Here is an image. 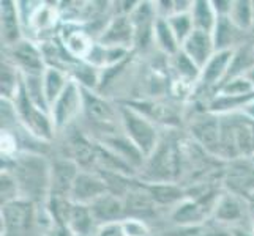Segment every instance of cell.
I'll return each instance as SVG.
<instances>
[{"instance_id": "7a4b0ae2", "label": "cell", "mask_w": 254, "mask_h": 236, "mask_svg": "<svg viewBox=\"0 0 254 236\" xmlns=\"http://www.w3.org/2000/svg\"><path fill=\"white\" fill-rule=\"evenodd\" d=\"M182 169V151L180 146L174 142L161 141L156 150L147 157L142 165L144 185H155V183H174L177 173Z\"/></svg>"}, {"instance_id": "6da1fadb", "label": "cell", "mask_w": 254, "mask_h": 236, "mask_svg": "<svg viewBox=\"0 0 254 236\" xmlns=\"http://www.w3.org/2000/svg\"><path fill=\"white\" fill-rule=\"evenodd\" d=\"M5 161L2 170H8L16 178L21 189L22 200L30 203H46L51 192V170L45 156L40 153H17Z\"/></svg>"}, {"instance_id": "ab89813d", "label": "cell", "mask_w": 254, "mask_h": 236, "mask_svg": "<svg viewBox=\"0 0 254 236\" xmlns=\"http://www.w3.org/2000/svg\"><path fill=\"white\" fill-rule=\"evenodd\" d=\"M45 236H74V235L71 233V230L68 229V225L51 222V227L48 229V232L45 233Z\"/></svg>"}, {"instance_id": "1f68e13d", "label": "cell", "mask_w": 254, "mask_h": 236, "mask_svg": "<svg viewBox=\"0 0 254 236\" xmlns=\"http://www.w3.org/2000/svg\"><path fill=\"white\" fill-rule=\"evenodd\" d=\"M237 27L232 24V21L227 17H218V22L215 25V30L212 33V38L215 43V49L218 50H232V45L237 38Z\"/></svg>"}, {"instance_id": "5bb4252c", "label": "cell", "mask_w": 254, "mask_h": 236, "mask_svg": "<svg viewBox=\"0 0 254 236\" xmlns=\"http://www.w3.org/2000/svg\"><path fill=\"white\" fill-rule=\"evenodd\" d=\"M224 185L227 192L245 198L250 203L254 198V165L251 161H232V165L226 172Z\"/></svg>"}, {"instance_id": "8d00e7d4", "label": "cell", "mask_w": 254, "mask_h": 236, "mask_svg": "<svg viewBox=\"0 0 254 236\" xmlns=\"http://www.w3.org/2000/svg\"><path fill=\"white\" fill-rule=\"evenodd\" d=\"M168 236H218V232L200 224L191 227H175V230L169 232Z\"/></svg>"}, {"instance_id": "603a6c76", "label": "cell", "mask_w": 254, "mask_h": 236, "mask_svg": "<svg viewBox=\"0 0 254 236\" xmlns=\"http://www.w3.org/2000/svg\"><path fill=\"white\" fill-rule=\"evenodd\" d=\"M208 214L210 213L199 202H196L194 198L187 197L183 202L172 208L171 219L175 227H191L204 224Z\"/></svg>"}, {"instance_id": "7402d4cb", "label": "cell", "mask_w": 254, "mask_h": 236, "mask_svg": "<svg viewBox=\"0 0 254 236\" xmlns=\"http://www.w3.org/2000/svg\"><path fill=\"white\" fill-rule=\"evenodd\" d=\"M66 225L74 236H93L100 227L95 221L90 206L77 203H71L66 216Z\"/></svg>"}, {"instance_id": "f35d334b", "label": "cell", "mask_w": 254, "mask_h": 236, "mask_svg": "<svg viewBox=\"0 0 254 236\" xmlns=\"http://www.w3.org/2000/svg\"><path fill=\"white\" fill-rule=\"evenodd\" d=\"M93 236H127V235L124 232L122 222H117V224H108L98 227V230H96Z\"/></svg>"}, {"instance_id": "4316f807", "label": "cell", "mask_w": 254, "mask_h": 236, "mask_svg": "<svg viewBox=\"0 0 254 236\" xmlns=\"http://www.w3.org/2000/svg\"><path fill=\"white\" fill-rule=\"evenodd\" d=\"M191 17L194 22V30L213 33L218 22V14L210 0H194L191 8Z\"/></svg>"}, {"instance_id": "ac0fdd59", "label": "cell", "mask_w": 254, "mask_h": 236, "mask_svg": "<svg viewBox=\"0 0 254 236\" xmlns=\"http://www.w3.org/2000/svg\"><path fill=\"white\" fill-rule=\"evenodd\" d=\"M60 41L73 60H85L96 38H93L89 30L82 29L76 22H68V30L62 33Z\"/></svg>"}, {"instance_id": "74e56055", "label": "cell", "mask_w": 254, "mask_h": 236, "mask_svg": "<svg viewBox=\"0 0 254 236\" xmlns=\"http://www.w3.org/2000/svg\"><path fill=\"white\" fill-rule=\"evenodd\" d=\"M122 227L127 236H150V229L145 221L133 219V217H127L125 221H122Z\"/></svg>"}, {"instance_id": "4fadbf2b", "label": "cell", "mask_w": 254, "mask_h": 236, "mask_svg": "<svg viewBox=\"0 0 254 236\" xmlns=\"http://www.w3.org/2000/svg\"><path fill=\"white\" fill-rule=\"evenodd\" d=\"M109 189L104 178L98 172L81 170L74 181V186L71 189V202L77 205L90 206L95 200H98L101 195L108 194Z\"/></svg>"}, {"instance_id": "ba28073f", "label": "cell", "mask_w": 254, "mask_h": 236, "mask_svg": "<svg viewBox=\"0 0 254 236\" xmlns=\"http://www.w3.org/2000/svg\"><path fill=\"white\" fill-rule=\"evenodd\" d=\"M190 133L194 143H197L207 154L220 157V117L208 110L200 113L192 118Z\"/></svg>"}, {"instance_id": "836d02e7", "label": "cell", "mask_w": 254, "mask_h": 236, "mask_svg": "<svg viewBox=\"0 0 254 236\" xmlns=\"http://www.w3.org/2000/svg\"><path fill=\"white\" fill-rule=\"evenodd\" d=\"M166 21H168L169 27L174 32L175 38H177L180 46H183V43H185L191 37V33L194 32V22H192L191 13L172 14L169 17H166Z\"/></svg>"}, {"instance_id": "e575fe53", "label": "cell", "mask_w": 254, "mask_h": 236, "mask_svg": "<svg viewBox=\"0 0 254 236\" xmlns=\"http://www.w3.org/2000/svg\"><path fill=\"white\" fill-rule=\"evenodd\" d=\"M216 93L226 96H251L254 94V87L247 76H235L226 79Z\"/></svg>"}, {"instance_id": "277c9868", "label": "cell", "mask_w": 254, "mask_h": 236, "mask_svg": "<svg viewBox=\"0 0 254 236\" xmlns=\"http://www.w3.org/2000/svg\"><path fill=\"white\" fill-rule=\"evenodd\" d=\"M84 92V107H82V115L85 120L92 125V128L100 133V141L111 136L120 134L117 131L122 129V121H120V107H116L111 101L98 92H90V90H82Z\"/></svg>"}, {"instance_id": "7c38bea8", "label": "cell", "mask_w": 254, "mask_h": 236, "mask_svg": "<svg viewBox=\"0 0 254 236\" xmlns=\"http://www.w3.org/2000/svg\"><path fill=\"white\" fill-rule=\"evenodd\" d=\"M234 50H218L216 54L208 60L207 65L200 69V77L196 89H202L205 92L213 90V94L220 89L221 84L227 79L234 58Z\"/></svg>"}, {"instance_id": "b9f144b4", "label": "cell", "mask_w": 254, "mask_h": 236, "mask_svg": "<svg viewBox=\"0 0 254 236\" xmlns=\"http://www.w3.org/2000/svg\"><path fill=\"white\" fill-rule=\"evenodd\" d=\"M243 113H245V115H247V117H250V118H253V120H254V101H253V102H250V106L243 110Z\"/></svg>"}, {"instance_id": "8fae6325", "label": "cell", "mask_w": 254, "mask_h": 236, "mask_svg": "<svg viewBox=\"0 0 254 236\" xmlns=\"http://www.w3.org/2000/svg\"><path fill=\"white\" fill-rule=\"evenodd\" d=\"M134 27V47L145 49L153 43V32L158 21V10L155 2H139L129 14Z\"/></svg>"}, {"instance_id": "f6af8a7d", "label": "cell", "mask_w": 254, "mask_h": 236, "mask_svg": "<svg viewBox=\"0 0 254 236\" xmlns=\"http://www.w3.org/2000/svg\"><path fill=\"white\" fill-rule=\"evenodd\" d=\"M250 161H251V162H253V165H254V154H253V156L250 157Z\"/></svg>"}, {"instance_id": "5b68a950", "label": "cell", "mask_w": 254, "mask_h": 236, "mask_svg": "<svg viewBox=\"0 0 254 236\" xmlns=\"http://www.w3.org/2000/svg\"><path fill=\"white\" fill-rule=\"evenodd\" d=\"M14 109L17 113V118L22 123V126L29 131V133L37 137L41 142L51 141L56 134L54 125H52V118L48 112H43L30 101L27 93L24 92V87L19 90L17 96L13 99Z\"/></svg>"}, {"instance_id": "cb8c5ba5", "label": "cell", "mask_w": 254, "mask_h": 236, "mask_svg": "<svg viewBox=\"0 0 254 236\" xmlns=\"http://www.w3.org/2000/svg\"><path fill=\"white\" fill-rule=\"evenodd\" d=\"M59 19H60L59 8L54 6V5H51V3L41 2L40 6L32 14L29 22L25 24L24 29H29L35 35H38V37H45L46 33L56 30Z\"/></svg>"}, {"instance_id": "7bdbcfd3", "label": "cell", "mask_w": 254, "mask_h": 236, "mask_svg": "<svg viewBox=\"0 0 254 236\" xmlns=\"http://www.w3.org/2000/svg\"><path fill=\"white\" fill-rule=\"evenodd\" d=\"M245 76L248 77V81H250V82L253 84V87H254V68H251L250 71H248L247 74H245Z\"/></svg>"}, {"instance_id": "d6a6232c", "label": "cell", "mask_w": 254, "mask_h": 236, "mask_svg": "<svg viewBox=\"0 0 254 236\" xmlns=\"http://www.w3.org/2000/svg\"><path fill=\"white\" fill-rule=\"evenodd\" d=\"M229 19L240 32H247L254 25V3L250 0H235Z\"/></svg>"}, {"instance_id": "bcb514c9", "label": "cell", "mask_w": 254, "mask_h": 236, "mask_svg": "<svg viewBox=\"0 0 254 236\" xmlns=\"http://www.w3.org/2000/svg\"><path fill=\"white\" fill-rule=\"evenodd\" d=\"M251 230L254 232V222H253V227H251Z\"/></svg>"}, {"instance_id": "4dcf8cb0", "label": "cell", "mask_w": 254, "mask_h": 236, "mask_svg": "<svg viewBox=\"0 0 254 236\" xmlns=\"http://www.w3.org/2000/svg\"><path fill=\"white\" fill-rule=\"evenodd\" d=\"M22 89V74L11 62L2 60V84H0V92H2V99L13 101L19 90Z\"/></svg>"}, {"instance_id": "44dd1931", "label": "cell", "mask_w": 254, "mask_h": 236, "mask_svg": "<svg viewBox=\"0 0 254 236\" xmlns=\"http://www.w3.org/2000/svg\"><path fill=\"white\" fill-rule=\"evenodd\" d=\"M0 17H2V43L5 47H11L16 43L24 40L22 37V22L17 11L16 2H5L0 3Z\"/></svg>"}, {"instance_id": "8992f818", "label": "cell", "mask_w": 254, "mask_h": 236, "mask_svg": "<svg viewBox=\"0 0 254 236\" xmlns=\"http://www.w3.org/2000/svg\"><path fill=\"white\" fill-rule=\"evenodd\" d=\"M84 107V92L74 81H69L65 92L51 104V118L56 133L69 128L73 121L82 115Z\"/></svg>"}, {"instance_id": "3957f363", "label": "cell", "mask_w": 254, "mask_h": 236, "mask_svg": "<svg viewBox=\"0 0 254 236\" xmlns=\"http://www.w3.org/2000/svg\"><path fill=\"white\" fill-rule=\"evenodd\" d=\"M120 121L124 134L147 159L156 150V146L161 141V136L153 120L148 118L145 113L137 110L136 107L120 106Z\"/></svg>"}, {"instance_id": "60d3db41", "label": "cell", "mask_w": 254, "mask_h": 236, "mask_svg": "<svg viewBox=\"0 0 254 236\" xmlns=\"http://www.w3.org/2000/svg\"><path fill=\"white\" fill-rule=\"evenodd\" d=\"M213 8L218 14V17H227L231 14L232 10V0H216V2H212Z\"/></svg>"}, {"instance_id": "30bf717a", "label": "cell", "mask_w": 254, "mask_h": 236, "mask_svg": "<svg viewBox=\"0 0 254 236\" xmlns=\"http://www.w3.org/2000/svg\"><path fill=\"white\" fill-rule=\"evenodd\" d=\"M96 41L108 47L125 49L131 52V49H134V27L129 14H114L101 35H98Z\"/></svg>"}, {"instance_id": "d590c367", "label": "cell", "mask_w": 254, "mask_h": 236, "mask_svg": "<svg viewBox=\"0 0 254 236\" xmlns=\"http://www.w3.org/2000/svg\"><path fill=\"white\" fill-rule=\"evenodd\" d=\"M0 194H2V206L22 200L19 185L8 170H2L0 175Z\"/></svg>"}, {"instance_id": "e0dca14e", "label": "cell", "mask_w": 254, "mask_h": 236, "mask_svg": "<svg viewBox=\"0 0 254 236\" xmlns=\"http://www.w3.org/2000/svg\"><path fill=\"white\" fill-rule=\"evenodd\" d=\"M90 209L96 224L100 227L108 224H117L127 219L124 198L116 194H111V192L101 195L98 200H95L90 205Z\"/></svg>"}, {"instance_id": "83f0119b", "label": "cell", "mask_w": 254, "mask_h": 236, "mask_svg": "<svg viewBox=\"0 0 254 236\" xmlns=\"http://www.w3.org/2000/svg\"><path fill=\"white\" fill-rule=\"evenodd\" d=\"M172 69L175 73V77H177V82L192 87V90L196 89L200 77V68L182 50L177 55L172 57Z\"/></svg>"}, {"instance_id": "ee69618b", "label": "cell", "mask_w": 254, "mask_h": 236, "mask_svg": "<svg viewBox=\"0 0 254 236\" xmlns=\"http://www.w3.org/2000/svg\"><path fill=\"white\" fill-rule=\"evenodd\" d=\"M250 208H251V211L254 213V198H253L251 202H250Z\"/></svg>"}, {"instance_id": "9c48e42d", "label": "cell", "mask_w": 254, "mask_h": 236, "mask_svg": "<svg viewBox=\"0 0 254 236\" xmlns=\"http://www.w3.org/2000/svg\"><path fill=\"white\" fill-rule=\"evenodd\" d=\"M33 219V203L27 200L2 206V236H29Z\"/></svg>"}, {"instance_id": "2e32d148", "label": "cell", "mask_w": 254, "mask_h": 236, "mask_svg": "<svg viewBox=\"0 0 254 236\" xmlns=\"http://www.w3.org/2000/svg\"><path fill=\"white\" fill-rule=\"evenodd\" d=\"M251 211L250 203L245 198L234 195L231 192H224L213 208V219L220 224L226 225H240L247 219L248 213Z\"/></svg>"}, {"instance_id": "9a60e30c", "label": "cell", "mask_w": 254, "mask_h": 236, "mask_svg": "<svg viewBox=\"0 0 254 236\" xmlns=\"http://www.w3.org/2000/svg\"><path fill=\"white\" fill-rule=\"evenodd\" d=\"M81 167L71 157L65 159H57L52 164L51 170V192L49 197H60L71 200V189L74 186V181L77 175L81 173Z\"/></svg>"}, {"instance_id": "ffe728a7", "label": "cell", "mask_w": 254, "mask_h": 236, "mask_svg": "<svg viewBox=\"0 0 254 236\" xmlns=\"http://www.w3.org/2000/svg\"><path fill=\"white\" fill-rule=\"evenodd\" d=\"M182 52L183 54H187L192 62L202 69L207 65L208 60L216 54L212 33L194 30L191 33V37L183 43Z\"/></svg>"}, {"instance_id": "484cf974", "label": "cell", "mask_w": 254, "mask_h": 236, "mask_svg": "<svg viewBox=\"0 0 254 236\" xmlns=\"http://www.w3.org/2000/svg\"><path fill=\"white\" fill-rule=\"evenodd\" d=\"M145 188L156 206H177L188 197L175 183H155V185H145Z\"/></svg>"}, {"instance_id": "f1b7e54d", "label": "cell", "mask_w": 254, "mask_h": 236, "mask_svg": "<svg viewBox=\"0 0 254 236\" xmlns=\"http://www.w3.org/2000/svg\"><path fill=\"white\" fill-rule=\"evenodd\" d=\"M69 81H71V79H69L68 73L64 71V69L51 68V66L46 68L45 74H43V87H45V94L49 104V109H51V104L65 92Z\"/></svg>"}, {"instance_id": "f546056e", "label": "cell", "mask_w": 254, "mask_h": 236, "mask_svg": "<svg viewBox=\"0 0 254 236\" xmlns=\"http://www.w3.org/2000/svg\"><path fill=\"white\" fill-rule=\"evenodd\" d=\"M153 45H156L166 57H174L177 55L182 50V46L179 45L177 38H175L174 32L171 30L168 21L164 17H158L155 25V32H153Z\"/></svg>"}, {"instance_id": "52a82bcc", "label": "cell", "mask_w": 254, "mask_h": 236, "mask_svg": "<svg viewBox=\"0 0 254 236\" xmlns=\"http://www.w3.org/2000/svg\"><path fill=\"white\" fill-rule=\"evenodd\" d=\"M6 60L19 69L22 76H41L48 68L40 45L29 38L6 47Z\"/></svg>"}, {"instance_id": "d4e9b609", "label": "cell", "mask_w": 254, "mask_h": 236, "mask_svg": "<svg viewBox=\"0 0 254 236\" xmlns=\"http://www.w3.org/2000/svg\"><path fill=\"white\" fill-rule=\"evenodd\" d=\"M68 76L74 81L82 90L98 92L101 82V69L87 63L85 60H77L68 69Z\"/></svg>"}, {"instance_id": "d6986e66", "label": "cell", "mask_w": 254, "mask_h": 236, "mask_svg": "<svg viewBox=\"0 0 254 236\" xmlns=\"http://www.w3.org/2000/svg\"><path fill=\"white\" fill-rule=\"evenodd\" d=\"M124 203H125L127 217L141 219L145 222H147V217L153 216L155 208H156L145 185H142V183H139V185L134 183V186L124 195Z\"/></svg>"}]
</instances>
